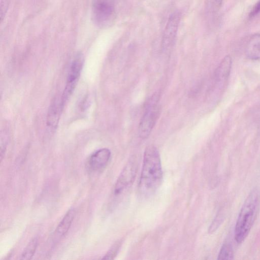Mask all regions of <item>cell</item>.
Wrapping results in <instances>:
<instances>
[{"label": "cell", "instance_id": "cell-8", "mask_svg": "<svg viewBox=\"0 0 260 260\" xmlns=\"http://www.w3.org/2000/svg\"><path fill=\"white\" fill-rule=\"evenodd\" d=\"M111 151L108 148H101L93 152L89 157L87 166L90 172L98 173L107 166L111 157Z\"/></svg>", "mask_w": 260, "mask_h": 260}, {"label": "cell", "instance_id": "cell-14", "mask_svg": "<svg viewBox=\"0 0 260 260\" xmlns=\"http://www.w3.org/2000/svg\"><path fill=\"white\" fill-rule=\"evenodd\" d=\"M233 258L234 252L232 245L229 243H224L221 247L217 259L228 260Z\"/></svg>", "mask_w": 260, "mask_h": 260}, {"label": "cell", "instance_id": "cell-18", "mask_svg": "<svg viewBox=\"0 0 260 260\" xmlns=\"http://www.w3.org/2000/svg\"><path fill=\"white\" fill-rule=\"evenodd\" d=\"M223 0H211V4L213 9L217 11L222 5Z\"/></svg>", "mask_w": 260, "mask_h": 260}, {"label": "cell", "instance_id": "cell-13", "mask_svg": "<svg viewBox=\"0 0 260 260\" xmlns=\"http://www.w3.org/2000/svg\"><path fill=\"white\" fill-rule=\"evenodd\" d=\"M37 237L33 238L27 244L20 256V259H30L34 255L38 245Z\"/></svg>", "mask_w": 260, "mask_h": 260}, {"label": "cell", "instance_id": "cell-15", "mask_svg": "<svg viewBox=\"0 0 260 260\" xmlns=\"http://www.w3.org/2000/svg\"><path fill=\"white\" fill-rule=\"evenodd\" d=\"M121 242L120 241L115 242L107 251V253L102 257V259H112L116 256L120 247Z\"/></svg>", "mask_w": 260, "mask_h": 260}, {"label": "cell", "instance_id": "cell-3", "mask_svg": "<svg viewBox=\"0 0 260 260\" xmlns=\"http://www.w3.org/2000/svg\"><path fill=\"white\" fill-rule=\"evenodd\" d=\"M157 98L153 95L148 101L146 110L141 119L138 128L140 137L147 138L151 133L160 113V107Z\"/></svg>", "mask_w": 260, "mask_h": 260}, {"label": "cell", "instance_id": "cell-6", "mask_svg": "<svg viewBox=\"0 0 260 260\" xmlns=\"http://www.w3.org/2000/svg\"><path fill=\"white\" fill-rule=\"evenodd\" d=\"M138 165L137 160L132 158L128 161L120 174L114 187L113 196L118 197L132 186L137 172Z\"/></svg>", "mask_w": 260, "mask_h": 260}, {"label": "cell", "instance_id": "cell-5", "mask_svg": "<svg viewBox=\"0 0 260 260\" xmlns=\"http://www.w3.org/2000/svg\"><path fill=\"white\" fill-rule=\"evenodd\" d=\"M115 16L114 0H93L92 17L98 26L104 27L109 24Z\"/></svg>", "mask_w": 260, "mask_h": 260}, {"label": "cell", "instance_id": "cell-9", "mask_svg": "<svg viewBox=\"0 0 260 260\" xmlns=\"http://www.w3.org/2000/svg\"><path fill=\"white\" fill-rule=\"evenodd\" d=\"M60 98H55L51 103L47 116V125L52 129L57 127L63 109Z\"/></svg>", "mask_w": 260, "mask_h": 260}, {"label": "cell", "instance_id": "cell-4", "mask_svg": "<svg viewBox=\"0 0 260 260\" xmlns=\"http://www.w3.org/2000/svg\"><path fill=\"white\" fill-rule=\"evenodd\" d=\"M84 56L81 53H77L71 62L68 74L66 84L60 97L63 107L74 92L76 86L84 64Z\"/></svg>", "mask_w": 260, "mask_h": 260}, {"label": "cell", "instance_id": "cell-1", "mask_svg": "<svg viewBox=\"0 0 260 260\" xmlns=\"http://www.w3.org/2000/svg\"><path fill=\"white\" fill-rule=\"evenodd\" d=\"M163 178L160 155L153 145L146 147L139 182V191L144 197L152 195L159 187Z\"/></svg>", "mask_w": 260, "mask_h": 260}, {"label": "cell", "instance_id": "cell-12", "mask_svg": "<svg viewBox=\"0 0 260 260\" xmlns=\"http://www.w3.org/2000/svg\"><path fill=\"white\" fill-rule=\"evenodd\" d=\"M232 66V59L229 55L224 57L216 71V76L219 80H225L229 76Z\"/></svg>", "mask_w": 260, "mask_h": 260}, {"label": "cell", "instance_id": "cell-16", "mask_svg": "<svg viewBox=\"0 0 260 260\" xmlns=\"http://www.w3.org/2000/svg\"><path fill=\"white\" fill-rule=\"evenodd\" d=\"M260 13V0H258L251 8L249 13V17L253 18Z\"/></svg>", "mask_w": 260, "mask_h": 260}, {"label": "cell", "instance_id": "cell-2", "mask_svg": "<svg viewBox=\"0 0 260 260\" xmlns=\"http://www.w3.org/2000/svg\"><path fill=\"white\" fill-rule=\"evenodd\" d=\"M259 205L257 190H252L246 199L238 217L234 230V239L242 243L247 237L255 220Z\"/></svg>", "mask_w": 260, "mask_h": 260}, {"label": "cell", "instance_id": "cell-17", "mask_svg": "<svg viewBox=\"0 0 260 260\" xmlns=\"http://www.w3.org/2000/svg\"><path fill=\"white\" fill-rule=\"evenodd\" d=\"M8 3L7 0L2 1L1 3V20L2 21L8 8Z\"/></svg>", "mask_w": 260, "mask_h": 260}, {"label": "cell", "instance_id": "cell-10", "mask_svg": "<svg viewBox=\"0 0 260 260\" xmlns=\"http://www.w3.org/2000/svg\"><path fill=\"white\" fill-rule=\"evenodd\" d=\"M75 213V210L73 208L67 211L55 231L54 237L56 239L61 238L67 233L73 221Z\"/></svg>", "mask_w": 260, "mask_h": 260}, {"label": "cell", "instance_id": "cell-7", "mask_svg": "<svg viewBox=\"0 0 260 260\" xmlns=\"http://www.w3.org/2000/svg\"><path fill=\"white\" fill-rule=\"evenodd\" d=\"M180 18V13L179 12H175L168 19L161 40V49L165 53L169 52L174 44Z\"/></svg>", "mask_w": 260, "mask_h": 260}, {"label": "cell", "instance_id": "cell-11", "mask_svg": "<svg viewBox=\"0 0 260 260\" xmlns=\"http://www.w3.org/2000/svg\"><path fill=\"white\" fill-rule=\"evenodd\" d=\"M245 53L250 59H260V34H255L249 38L246 46Z\"/></svg>", "mask_w": 260, "mask_h": 260}]
</instances>
